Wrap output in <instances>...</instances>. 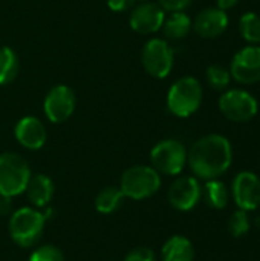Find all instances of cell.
<instances>
[{"label":"cell","instance_id":"cell-1","mask_svg":"<svg viewBox=\"0 0 260 261\" xmlns=\"http://www.w3.org/2000/svg\"><path fill=\"white\" fill-rule=\"evenodd\" d=\"M233 162L231 142L222 135H207L198 139L187 151V164L202 180L218 179L228 171Z\"/></svg>","mask_w":260,"mask_h":261},{"label":"cell","instance_id":"cell-2","mask_svg":"<svg viewBox=\"0 0 260 261\" xmlns=\"http://www.w3.org/2000/svg\"><path fill=\"white\" fill-rule=\"evenodd\" d=\"M204 99L201 83L195 76H182L172 84L167 93V109L178 118L195 115Z\"/></svg>","mask_w":260,"mask_h":261},{"label":"cell","instance_id":"cell-3","mask_svg":"<svg viewBox=\"0 0 260 261\" xmlns=\"http://www.w3.org/2000/svg\"><path fill=\"white\" fill-rule=\"evenodd\" d=\"M48 214H43L35 208H20L14 211L8 226L12 242L21 248L35 246L43 236Z\"/></svg>","mask_w":260,"mask_h":261},{"label":"cell","instance_id":"cell-4","mask_svg":"<svg viewBox=\"0 0 260 261\" xmlns=\"http://www.w3.org/2000/svg\"><path fill=\"white\" fill-rule=\"evenodd\" d=\"M161 188V174L149 165H135L127 168L120 182L124 197L143 200L152 197Z\"/></svg>","mask_w":260,"mask_h":261},{"label":"cell","instance_id":"cell-5","mask_svg":"<svg viewBox=\"0 0 260 261\" xmlns=\"http://www.w3.org/2000/svg\"><path fill=\"white\" fill-rule=\"evenodd\" d=\"M28 162L15 153L0 154V194L15 197L25 193L31 179Z\"/></svg>","mask_w":260,"mask_h":261},{"label":"cell","instance_id":"cell-6","mask_svg":"<svg viewBox=\"0 0 260 261\" xmlns=\"http://www.w3.org/2000/svg\"><path fill=\"white\" fill-rule=\"evenodd\" d=\"M150 162L159 174L178 176L187 164V148L178 139H164L152 148Z\"/></svg>","mask_w":260,"mask_h":261},{"label":"cell","instance_id":"cell-7","mask_svg":"<svg viewBox=\"0 0 260 261\" xmlns=\"http://www.w3.org/2000/svg\"><path fill=\"white\" fill-rule=\"evenodd\" d=\"M219 110L231 122H248L257 115L259 102L247 90L230 89L221 95Z\"/></svg>","mask_w":260,"mask_h":261},{"label":"cell","instance_id":"cell-8","mask_svg":"<svg viewBox=\"0 0 260 261\" xmlns=\"http://www.w3.org/2000/svg\"><path fill=\"white\" fill-rule=\"evenodd\" d=\"M141 61L149 75L162 80L167 78L175 64V54L172 46L162 38L149 40L141 52Z\"/></svg>","mask_w":260,"mask_h":261},{"label":"cell","instance_id":"cell-9","mask_svg":"<svg viewBox=\"0 0 260 261\" xmlns=\"http://www.w3.org/2000/svg\"><path fill=\"white\" fill-rule=\"evenodd\" d=\"M230 75L241 84H256L260 81V46L248 44L238 50L230 64Z\"/></svg>","mask_w":260,"mask_h":261},{"label":"cell","instance_id":"cell-10","mask_svg":"<svg viewBox=\"0 0 260 261\" xmlns=\"http://www.w3.org/2000/svg\"><path fill=\"white\" fill-rule=\"evenodd\" d=\"M75 104H77V99H75L74 90L69 86L57 84L48 92L44 102H43V110H44L46 118L51 122L60 124V122L67 121L72 116L75 110Z\"/></svg>","mask_w":260,"mask_h":261},{"label":"cell","instance_id":"cell-11","mask_svg":"<svg viewBox=\"0 0 260 261\" xmlns=\"http://www.w3.org/2000/svg\"><path fill=\"white\" fill-rule=\"evenodd\" d=\"M231 194L239 210H257L260 206V177L251 171H241L233 179Z\"/></svg>","mask_w":260,"mask_h":261},{"label":"cell","instance_id":"cell-12","mask_svg":"<svg viewBox=\"0 0 260 261\" xmlns=\"http://www.w3.org/2000/svg\"><path fill=\"white\" fill-rule=\"evenodd\" d=\"M166 20V11L153 2H143L132 8L129 23L130 28L138 34H155L158 32Z\"/></svg>","mask_w":260,"mask_h":261},{"label":"cell","instance_id":"cell-13","mask_svg":"<svg viewBox=\"0 0 260 261\" xmlns=\"http://www.w3.org/2000/svg\"><path fill=\"white\" fill-rule=\"evenodd\" d=\"M202 197V187L196 177L185 176L176 179L169 190V202L178 211L193 210Z\"/></svg>","mask_w":260,"mask_h":261},{"label":"cell","instance_id":"cell-14","mask_svg":"<svg viewBox=\"0 0 260 261\" xmlns=\"http://www.w3.org/2000/svg\"><path fill=\"white\" fill-rule=\"evenodd\" d=\"M228 23L230 18L227 11H222L219 8H205L195 17V20L192 21V28L199 37L213 40L221 37L227 31Z\"/></svg>","mask_w":260,"mask_h":261},{"label":"cell","instance_id":"cell-15","mask_svg":"<svg viewBox=\"0 0 260 261\" xmlns=\"http://www.w3.org/2000/svg\"><path fill=\"white\" fill-rule=\"evenodd\" d=\"M14 135L17 142L26 150H40L48 138L46 127L35 116L21 118L14 128Z\"/></svg>","mask_w":260,"mask_h":261},{"label":"cell","instance_id":"cell-16","mask_svg":"<svg viewBox=\"0 0 260 261\" xmlns=\"http://www.w3.org/2000/svg\"><path fill=\"white\" fill-rule=\"evenodd\" d=\"M25 193L35 208H43L54 197V182L46 174L31 176Z\"/></svg>","mask_w":260,"mask_h":261},{"label":"cell","instance_id":"cell-17","mask_svg":"<svg viewBox=\"0 0 260 261\" xmlns=\"http://www.w3.org/2000/svg\"><path fill=\"white\" fill-rule=\"evenodd\" d=\"M162 261H195V248L184 236L170 237L161 251Z\"/></svg>","mask_w":260,"mask_h":261},{"label":"cell","instance_id":"cell-18","mask_svg":"<svg viewBox=\"0 0 260 261\" xmlns=\"http://www.w3.org/2000/svg\"><path fill=\"white\" fill-rule=\"evenodd\" d=\"M164 35L169 40H182L192 31V18L185 12H172L162 24Z\"/></svg>","mask_w":260,"mask_h":261},{"label":"cell","instance_id":"cell-19","mask_svg":"<svg viewBox=\"0 0 260 261\" xmlns=\"http://www.w3.org/2000/svg\"><path fill=\"white\" fill-rule=\"evenodd\" d=\"M123 199L124 194L120 187H107L98 193L95 199V210L101 214H112L121 206Z\"/></svg>","mask_w":260,"mask_h":261},{"label":"cell","instance_id":"cell-20","mask_svg":"<svg viewBox=\"0 0 260 261\" xmlns=\"http://www.w3.org/2000/svg\"><path fill=\"white\" fill-rule=\"evenodd\" d=\"M202 194H204L207 203L215 210H224L228 205V197H230L228 190H227L225 184L218 179L207 180Z\"/></svg>","mask_w":260,"mask_h":261},{"label":"cell","instance_id":"cell-21","mask_svg":"<svg viewBox=\"0 0 260 261\" xmlns=\"http://www.w3.org/2000/svg\"><path fill=\"white\" fill-rule=\"evenodd\" d=\"M18 73V57L17 54L8 47H0V86L9 84L15 80Z\"/></svg>","mask_w":260,"mask_h":261},{"label":"cell","instance_id":"cell-22","mask_svg":"<svg viewBox=\"0 0 260 261\" xmlns=\"http://www.w3.org/2000/svg\"><path fill=\"white\" fill-rule=\"evenodd\" d=\"M239 32L250 44L260 43V15L256 12H245L239 20Z\"/></svg>","mask_w":260,"mask_h":261},{"label":"cell","instance_id":"cell-23","mask_svg":"<svg viewBox=\"0 0 260 261\" xmlns=\"http://www.w3.org/2000/svg\"><path fill=\"white\" fill-rule=\"evenodd\" d=\"M205 76H207V83L211 89L215 90H225L228 86H230V81H231V75H230V70L221 64H211L207 67V72H205Z\"/></svg>","mask_w":260,"mask_h":261},{"label":"cell","instance_id":"cell-24","mask_svg":"<svg viewBox=\"0 0 260 261\" xmlns=\"http://www.w3.org/2000/svg\"><path fill=\"white\" fill-rule=\"evenodd\" d=\"M228 231L233 237H242L250 231V217L248 211L238 210L228 219Z\"/></svg>","mask_w":260,"mask_h":261},{"label":"cell","instance_id":"cell-25","mask_svg":"<svg viewBox=\"0 0 260 261\" xmlns=\"http://www.w3.org/2000/svg\"><path fill=\"white\" fill-rule=\"evenodd\" d=\"M29 261H64V255L57 246L44 245V246L37 248L31 254Z\"/></svg>","mask_w":260,"mask_h":261},{"label":"cell","instance_id":"cell-26","mask_svg":"<svg viewBox=\"0 0 260 261\" xmlns=\"http://www.w3.org/2000/svg\"><path fill=\"white\" fill-rule=\"evenodd\" d=\"M124 261H156V255L149 248H136L126 255Z\"/></svg>","mask_w":260,"mask_h":261},{"label":"cell","instance_id":"cell-27","mask_svg":"<svg viewBox=\"0 0 260 261\" xmlns=\"http://www.w3.org/2000/svg\"><path fill=\"white\" fill-rule=\"evenodd\" d=\"M193 0H158V5L169 12H181L192 5Z\"/></svg>","mask_w":260,"mask_h":261},{"label":"cell","instance_id":"cell-28","mask_svg":"<svg viewBox=\"0 0 260 261\" xmlns=\"http://www.w3.org/2000/svg\"><path fill=\"white\" fill-rule=\"evenodd\" d=\"M136 0H107V6L115 12H124L135 6Z\"/></svg>","mask_w":260,"mask_h":261},{"label":"cell","instance_id":"cell-29","mask_svg":"<svg viewBox=\"0 0 260 261\" xmlns=\"http://www.w3.org/2000/svg\"><path fill=\"white\" fill-rule=\"evenodd\" d=\"M12 197H8V196H2L0 194V216H8L11 214L12 211V202H11Z\"/></svg>","mask_w":260,"mask_h":261},{"label":"cell","instance_id":"cell-30","mask_svg":"<svg viewBox=\"0 0 260 261\" xmlns=\"http://www.w3.org/2000/svg\"><path fill=\"white\" fill-rule=\"evenodd\" d=\"M238 2H239V0H216V3H218L216 8H219V9H222V11H228V9L234 8V6L238 5Z\"/></svg>","mask_w":260,"mask_h":261},{"label":"cell","instance_id":"cell-31","mask_svg":"<svg viewBox=\"0 0 260 261\" xmlns=\"http://www.w3.org/2000/svg\"><path fill=\"white\" fill-rule=\"evenodd\" d=\"M254 225H256V228H257V229L260 231V216H257V217H256V220H254Z\"/></svg>","mask_w":260,"mask_h":261}]
</instances>
